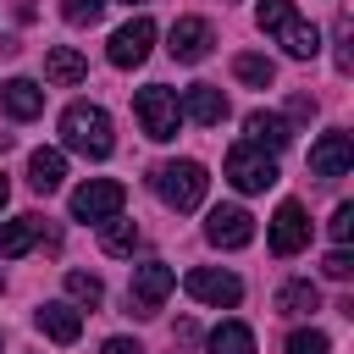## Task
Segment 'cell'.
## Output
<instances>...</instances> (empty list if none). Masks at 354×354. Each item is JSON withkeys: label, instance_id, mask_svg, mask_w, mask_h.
Returning a JSON list of instances; mask_svg holds the SVG:
<instances>
[{"label": "cell", "instance_id": "obj_13", "mask_svg": "<svg viewBox=\"0 0 354 354\" xmlns=\"http://www.w3.org/2000/svg\"><path fill=\"white\" fill-rule=\"evenodd\" d=\"M177 111H183L188 122H199V127H221V122H227V94H221L216 83H194V88H183Z\"/></svg>", "mask_w": 354, "mask_h": 354}, {"label": "cell", "instance_id": "obj_18", "mask_svg": "<svg viewBox=\"0 0 354 354\" xmlns=\"http://www.w3.org/2000/svg\"><path fill=\"white\" fill-rule=\"evenodd\" d=\"M44 77H50L55 88H72V83L88 77V61H83L72 44H55V50H44Z\"/></svg>", "mask_w": 354, "mask_h": 354}, {"label": "cell", "instance_id": "obj_29", "mask_svg": "<svg viewBox=\"0 0 354 354\" xmlns=\"http://www.w3.org/2000/svg\"><path fill=\"white\" fill-rule=\"evenodd\" d=\"M321 271H326L332 282H348V271H354V260H348V249H332V254L321 260Z\"/></svg>", "mask_w": 354, "mask_h": 354}, {"label": "cell", "instance_id": "obj_3", "mask_svg": "<svg viewBox=\"0 0 354 354\" xmlns=\"http://www.w3.org/2000/svg\"><path fill=\"white\" fill-rule=\"evenodd\" d=\"M149 183H155V194H160L166 210H194L205 199V188H210V177H205L199 160H160Z\"/></svg>", "mask_w": 354, "mask_h": 354}, {"label": "cell", "instance_id": "obj_17", "mask_svg": "<svg viewBox=\"0 0 354 354\" xmlns=\"http://www.w3.org/2000/svg\"><path fill=\"white\" fill-rule=\"evenodd\" d=\"M0 105H6V116L33 122V116L44 111V88H39L33 77H11V83H0Z\"/></svg>", "mask_w": 354, "mask_h": 354}, {"label": "cell", "instance_id": "obj_7", "mask_svg": "<svg viewBox=\"0 0 354 354\" xmlns=\"http://www.w3.org/2000/svg\"><path fill=\"white\" fill-rule=\"evenodd\" d=\"M183 288H188L199 304H216V310H232V304L243 299V282H238L232 271H210V266H194V271L183 277Z\"/></svg>", "mask_w": 354, "mask_h": 354}, {"label": "cell", "instance_id": "obj_33", "mask_svg": "<svg viewBox=\"0 0 354 354\" xmlns=\"http://www.w3.org/2000/svg\"><path fill=\"white\" fill-rule=\"evenodd\" d=\"M127 6H133V0H127Z\"/></svg>", "mask_w": 354, "mask_h": 354}, {"label": "cell", "instance_id": "obj_16", "mask_svg": "<svg viewBox=\"0 0 354 354\" xmlns=\"http://www.w3.org/2000/svg\"><path fill=\"white\" fill-rule=\"evenodd\" d=\"M33 321H39V332H44L50 343H77V337H83V315H77L66 299L39 304V315H33Z\"/></svg>", "mask_w": 354, "mask_h": 354}, {"label": "cell", "instance_id": "obj_24", "mask_svg": "<svg viewBox=\"0 0 354 354\" xmlns=\"http://www.w3.org/2000/svg\"><path fill=\"white\" fill-rule=\"evenodd\" d=\"M232 72H238V83H249V88H271V83H277V66H271L266 55H232Z\"/></svg>", "mask_w": 354, "mask_h": 354}, {"label": "cell", "instance_id": "obj_32", "mask_svg": "<svg viewBox=\"0 0 354 354\" xmlns=\"http://www.w3.org/2000/svg\"><path fill=\"white\" fill-rule=\"evenodd\" d=\"M0 293H6V271H0Z\"/></svg>", "mask_w": 354, "mask_h": 354}, {"label": "cell", "instance_id": "obj_12", "mask_svg": "<svg viewBox=\"0 0 354 354\" xmlns=\"http://www.w3.org/2000/svg\"><path fill=\"white\" fill-rule=\"evenodd\" d=\"M149 44H155V22L149 17H133V22H122L116 33H111V66H138L144 55H149Z\"/></svg>", "mask_w": 354, "mask_h": 354}, {"label": "cell", "instance_id": "obj_30", "mask_svg": "<svg viewBox=\"0 0 354 354\" xmlns=\"http://www.w3.org/2000/svg\"><path fill=\"white\" fill-rule=\"evenodd\" d=\"M105 354H144V348H138L133 337H111V343H105Z\"/></svg>", "mask_w": 354, "mask_h": 354}, {"label": "cell", "instance_id": "obj_8", "mask_svg": "<svg viewBox=\"0 0 354 354\" xmlns=\"http://www.w3.org/2000/svg\"><path fill=\"white\" fill-rule=\"evenodd\" d=\"M310 243V216H304V205L299 199H282L277 205V216H271V254H299Z\"/></svg>", "mask_w": 354, "mask_h": 354}, {"label": "cell", "instance_id": "obj_14", "mask_svg": "<svg viewBox=\"0 0 354 354\" xmlns=\"http://www.w3.org/2000/svg\"><path fill=\"white\" fill-rule=\"evenodd\" d=\"M348 166H354L348 133H321V138L310 144V171H315V177H343Z\"/></svg>", "mask_w": 354, "mask_h": 354}, {"label": "cell", "instance_id": "obj_25", "mask_svg": "<svg viewBox=\"0 0 354 354\" xmlns=\"http://www.w3.org/2000/svg\"><path fill=\"white\" fill-rule=\"evenodd\" d=\"M66 293H72L77 304H100V299H105V282H100L94 271H66Z\"/></svg>", "mask_w": 354, "mask_h": 354}, {"label": "cell", "instance_id": "obj_28", "mask_svg": "<svg viewBox=\"0 0 354 354\" xmlns=\"http://www.w3.org/2000/svg\"><path fill=\"white\" fill-rule=\"evenodd\" d=\"M332 238H337V249L354 238V205H337V210H332Z\"/></svg>", "mask_w": 354, "mask_h": 354}, {"label": "cell", "instance_id": "obj_1", "mask_svg": "<svg viewBox=\"0 0 354 354\" xmlns=\"http://www.w3.org/2000/svg\"><path fill=\"white\" fill-rule=\"evenodd\" d=\"M61 144L66 149H77V155H88V160H105L111 155V116L100 111V105H88V100H77V105H66L61 111Z\"/></svg>", "mask_w": 354, "mask_h": 354}, {"label": "cell", "instance_id": "obj_26", "mask_svg": "<svg viewBox=\"0 0 354 354\" xmlns=\"http://www.w3.org/2000/svg\"><path fill=\"white\" fill-rule=\"evenodd\" d=\"M61 17H66L72 28H94V22L105 17V0H61Z\"/></svg>", "mask_w": 354, "mask_h": 354}, {"label": "cell", "instance_id": "obj_5", "mask_svg": "<svg viewBox=\"0 0 354 354\" xmlns=\"http://www.w3.org/2000/svg\"><path fill=\"white\" fill-rule=\"evenodd\" d=\"M227 183H232L238 194H266V188L277 183V155H266V149H254V144H232V149H227Z\"/></svg>", "mask_w": 354, "mask_h": 354}, {"label": "cell", "instance_id": "obj_15", "mask_svg": "<svg viewBox=\"0 0 354 354\" xmlns=\"http://www.w3.org/2000/svg\"><path fill=\"white\" fill-rule=\"evenodd\" d=\"M243 133H249V144H254V149L277 155V149L293 138V122H288V116H277V111H249V116H243Z\"/></svg>", "mask_w": 354, "mask_h": 354}, {"label": "cell", "instance_id": "obj_11", "mask_svg": "<svg viewBox=\"0 0 354 354\" xmlns=\"http://www.w3.org/2000/svg\"><path fill=\"white\" fill-rule=\"evenodd\" d=\"M205 238H210L216 249H243V243L254 238V216H249L243 205H216L210 221H205Z\"/></svg>", "mask_w": 354, "mask_h": 354}, {"label": "cell", "instance_id": "obj_19", "mask_svg": "<svg viewBox=\"0 0 354 354\" xmlns=\"http://www.w3.org/2000/svg\"><path fill=\"white\" fill-rule=\"evenodd\" d=\"M61 177H66V155H61V149H33V155H28V183H33V194H55Z\"/></svg>", "mask_w": 354, "mask_h": 354}, {"label": "cell", "instance_id": "obj_10", "mask_svg": "<svg viewBox=\"0 0 354 354\" xmlns=\"http://www.w3.org/2000/svg\"><path fill=\"white\" fill-rule=\"evenodd\" d=\"M166 39H171V44H166V50H171V61H183V66L205 61V55H210V44H216V33H210V22H205V17H177Z\"/></svg>", "mask_w": 354, "mask_h": 354}, {"label": "cell", "instance_id": "obj_20", "mask_svg": "<svg viewBox=\"0 0 354 354\" xmlns=\"http://www.w3.org/2000/svg\"><path fill=\"white\" fill-rule=\"evenodd\" d=\"M39 232H44V221H39V216L0 221V260H17V254H28V249L39 243Z\"/></svg>", "mask_w": 354, "mask_h": 354}, {"label": "cell", "instance_id": "obj_21", "mask_svg": "<svg viewBox=\"0 0 354 354\" xmlns=\"http://www.w3.org/2000/svg\"><path fill=\"white\" fill-rule=\"evenodd\" d=\"M100 249H105V254H133V249H138V221H127V216L100 221Z\"/></svg>", "mask_w": 354, "mask_h": 354}, {"label": "cell", "instance_id": "obj_9", "mask_svg": "<svg viewBox=\"0 0 354 354\" xmlns=\"http://www.w3.org/2000/svg\"><path fill=\"white\" fill-rule=\"evenodd\" d=\"M171 288H177V271H171L166 260H144V266L133 271V304H138V315H155Z\"/></svg>", "mask_w": 354, "mask_h": 354}, {"label": "cell", "instance_id": "obj_6", "mask_svg": "<svg viewBox=\"0 0 354 354\" xmlns=\"http://www.w3.org/2000/svg\"><path fill=\"white\" fill-rule=\"evenodd\" d=\"M122 205H127V188L111 183V177H88L83 188H72V216L77 221H111V216H122Z\"/></svg>", "mask_w": 354, "mask_h": 354}, {"label": "cell", "instance_id": "obj_4", "mask_svg": "<svg viewBox=\"0 0 354 354\" xmlns=\"http://www.w3.org/2000/svg\"><path fill=\"white\" fill-rule=\"evenodd\" d=\"M133 116H138V127H144V133H149L155 144L177 138V127H183L177 94H171L166 83H149V88H138V94H133Z\"/></svg>", "mask_w": 354, "mask_h": 354}, {"label": "cell", "instance_id": "obj_31", "mask_svg": "<svg viewBox=\"0 0 354 354\" xmlns=\"http://www.w3.org/2000/svg\"><path fill=\"white\" fill-rule=\"evenodd\" d=\"M6 194H11V188H6V177H0V210H6Z\"/></svg>", "mask_w": 354, "mask_h": 354}, {"label": "cell", "instance_id": "obj_27", "mask_svg": "<svg viewBox=\"0 0 354 354\" xmlns=\"http://www.w3.org/2000/svg\"><path fill=\"white\" fill-rule=\"evenodd\" d=\"M288 354H332V343H326V332L299 326V332H288Z\"/></svg>", "mask_w": 354, "mask_h": 354}, {"label": "cell", "instance_id": "obj_23", "mask_svg": "<svg viewBox=\"0 0 354 354\" xmlns=\"http://www.w3.org/2000/svg\"><path fill=\"white\" fill-rule=\"evenodd\" d=\"M205 343H210V354H254V332L243 321H221Z\"/></svg>", "mask_w": 354, "mask_h": 354}, {"label": "cell", "instance_id": "obj_2", "mask_svg": "<svg viewBox=\"0 0 354 354\" xmlns=\"http://www.w3.org/2000/svg\"><path fill=\"white\" fill-rule=\"evenodd\" d=\"M254 22H260L266 33H277V39H282V50H288L293 61H310V55L321 50L315 22H304V17L293 11V0H260V6H254Z\"/></svg>", "mask_w": 354, "mask_h": 354}, {"label": "cell", "instance_id": "obj_22", "mask_svg": "<svg viewBox=\"0 0 354 354\" xmlns=\"http://www.w3.org/2000/svg\"><path fill=\"white\" fill-rule=\"evenodd\" d=\"M310 310H321L315 282H282L277 288V315H310Z\"/></svg>", "mask_w": 354, "mask_h": 354}]
</instances>
